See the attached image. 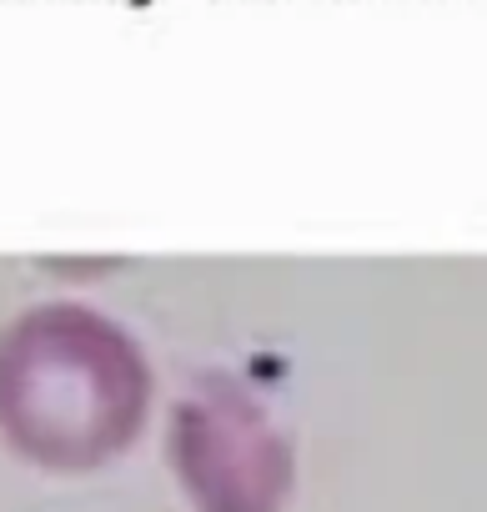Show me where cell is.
<instances>
[{
  "label": "cell",
  "mask_w": 487,
  "mask_h": 512,
  "mask_svg": "<svg viewBox=\"0 0 487 512\" xmlns=\"http://www.w3.org/2000/svg\"><path fill=\"white\" fill-rule=\"evenodd\" d=\"M146 347L101 307L36 302L0 327V437L51 472L121 457L151 417Z\"/></svg>",
  "instance_id": "cell-1"
},
{
  "label": "cell",
  "mask_w": 487,
  "mask_h": 512,
  "mask_svg": "<svg viewBox=\"0 0 487 512\" xmlns=\"http://www.w3.org/2000/svg\"><path fill=\"white\" fill-rule=\"evenodd\" d=\"M166 457L196 512H282L297 482L287 432L231 377H206L171 407Z\"/></svg>",
  "instance_id": "cell-2"
}]
</instances>
